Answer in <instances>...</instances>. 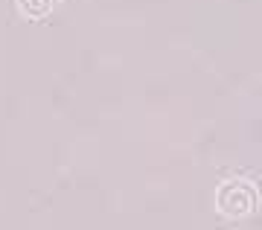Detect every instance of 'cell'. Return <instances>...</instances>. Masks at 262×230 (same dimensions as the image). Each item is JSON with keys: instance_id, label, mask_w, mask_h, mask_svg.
Returning a JSON list of instances; mask_svg holds the SVG:
<instances>
[]
</instances>
